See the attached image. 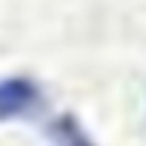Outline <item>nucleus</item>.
<instances>
[{"label":"nucleus","instance_id":"f257e3e1","mask_svg":"<svg viewBox=\"0 0 146 146\" xmlns=\"http://www.w3.org/2000/svg\"><path fill=\"white\" fill-rule=\"evenodd\" d=\"M40 86L29 78H6L0 80V120H15L40 106Z\"/></svg>","mask_w":146,"mask_h":146},{"label":"nucleus","instance_id":"f03ea898","mask_svg":"<svg viewBox=\"0 0 146 146\" xmlns=\"http://www.w3.org/2000/svg\"><path fill=\"white\" fill-rule=\"evenodd\" d=\"M49 137L54 146H95V140L86 135V129L72 117V115H60L49 123Z\"/></svg>","mask_w":146,"mask_h":146}]
</instances>
